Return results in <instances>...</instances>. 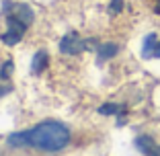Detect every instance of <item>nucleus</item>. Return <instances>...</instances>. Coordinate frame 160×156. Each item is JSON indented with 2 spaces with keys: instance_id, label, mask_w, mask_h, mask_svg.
<instances>
[{
  "instance_id": "20e7f679",
  "label": "nucleus",
  "mask_w": 160,
  "mask_h": 156,
  "mask_svg": "<svg viewBox=\"0 0 160 156\" xmlns=\"http://www.w3.org/2000/svg\"><path fill=\"white\" fill-rule=\"evenodd\" d=\"M4 10L6 14H12V17H17L19 21H23L25 25H31L33 23V10H31V6L27 4H12V2H4Z\"/></svg>"
},
{
  "instance_id": "9d476101",
  "label": "nucleus",
  "mask_w": 160,
  "mask_h": 156,
  "mask_svg": "<svg viewBox=\"0 0 160 156\" xmlns=\"http://www.w3.org/2000/svg\"><path fill=\"white\" fill-rule=\"evenodd\" d=\"M121 8H123V0H111V4H109V10H111L113 14L121 13Z\"/></svg>"
},
{
  "instance_id": "9b49d317",
  "label": "nucleus",
  "mask_w": 160,
  "mask_h": 156,
  "mask_svg": "<svg viewBox=\"0 0 160 156\" xmlns=\"http://www.w3.org/2000/svg\"><path fill=\"white\" fill-rule=\"evenodd\" d=\"M146 156H160V146H154V148H152V150L148 152Z\"/></svg>"
},
{
  "instance_id": "39448f33",
  "label": "nucleus",
  "mask_w": 160,
  "mask_h": 156,
  "mask_svg": "<svg viewBox=\"0 0 160 156\" xmlns=\"http://www.w3.org/2000/svg\"><path fill=\"white\" fill-rule=\"evenodd\" d=\"M142 56L144 58H160V41L154 33L144 37V45H142Z\"/></svg>"
},
{
  "instance_id": "6e6552de",
  "label": "nucleus",
  "mask_w": 160,
  "mask_h": 156,
  "mask_svg": "<svg viewBox=\"0 0 160 156\" xmlns=\"http://www.w3.org/2000/svg\"><path fill=\"white\" fill-rule=\"evenodd\" d=\"M117 52H119V48L115 43H103L99 48V60H109V58H113Z\"/></svg>"
},
{
  "instance_id": "1a4fd4ad",
  "label": "nucleus",
  "mask_w": 160,
  "mask_h": 156,
  "mask_svg": "<svg viewBox=\"0 0 160 156\" xmlns=\"http://www.w3.org/2000/svg\"><path fill=\"white\" fill-rule=\"evenodd\" d=\"M123 111H125V107H121V105H117V103H107V105H103V107H99L101 115H119V113H123Z\"/></svg>"
},
{
  "instance_id": "423d86ee",
  "label": "nucleus",
  "mask_w": 160,
  "mask_h": 156,
  "mask_svg": "<svg viewBox=\"0 0 160 156\" xmlns=\"http://www.w3.org/2000/svg\"><path fill=\"white\" fill-rule=\"evenodd\" d=\"M47 66V53L45 52H37L33 56V62H31V70L37 74V72H43Z\"/></svg>"
},
{
  "instance_id": "7ed1b4c3",
  "label": "nucleus",
  "mask_w": 160,
  "mask_h": 156,
  "mask_svg": "<svg viewBox=\"0 0 160 156\" xmlns=\"http://www.w3.org/2000/svg\"><path fill=\"white\" fill-rule=\"evenodd\" d=\"M86 49V39L78 37L76 33H70L60 41V52L66 53V56H76V53L84 52Z\"/></svg>"
},
{
  "instance_id": "0eeeda50",
  "label": "nucleus",
  "mask_w": 160,
  "mask_h": 156,
  "mask_svg": "<svg viewBox=\"0 0 160 156\" xmlns=\"http://www.w3.org/2000/svg\"><path fill=\"white\" fill-rule=\"evenodd\" d=\"M136 148L142 154H148V152L154 148V140H152L150 136H140V138H136Z\"/></svg>"
},
{
  "instance_id": "f257e3e1",
  "label": "nucleus",
  "mask_w": 160,
  "mask_h": 156,
  "mask_svg": "<svg viewBox=\"0 0 160 156\" xmlns=\"http://www.w3.org/2000/svg\"><path fill=\"white\" fill-rule=\"evenodd\" d=\"M70 142V129L60 121H43L35 128L27 129L21 133H12L8 136L10 146H29V148H37L43 152H58L64 150Z\"/></svg>"
},
{
  "instance_id": "f03ea898",
  "label": "nucleus",
  "mask_w": 160,
  "mask_h": 156,
  "mask_svg": "<svg viewBox=\"0 0 160 156\" xmlns=\"http://www.w3.org/2000/svg\"><path fill=\"white\" fill-rule=\"evenodd\" d=\"M6 25H8V31L2 35V41H4L6 45H17V43L21 41V37L25 35L29 25H25L23 21H19L17 17H12V14H6Z\"/></svg>"
}]
</instances>
